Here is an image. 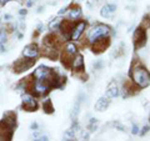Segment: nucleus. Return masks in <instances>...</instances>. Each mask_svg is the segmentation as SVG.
Listing matches in <instances>:
<instances>
[{"mask_svg":"<svg viewBox=\"0 0 150 141\" xmlns=\"http://www.w3.org/2000/svg\"><path fill=\"white\" fill-rule=\"evenodd\" d=\"M140 27H143V29H150V15L148 14V15H144V18H143V20H142V23H140V25H139Z\"/></svg>","mask_w":150,"mask_h":141,"instance_id":"nucleus-20","label":"nucleus"},{"mask_svg":"<svg viewBox=\"0 0 150 141\" xmlns=\"http://www.w3.org/2000/svg\"><path fill=\"white\" fill-rule=\"evenodd\" d=\"M43 6H39V8H38V13H41V11H43Z\"/></svg>","mask_w":150,"mask_h":141,"instance_id":"nucleus-34","label":"nucleus"},{"mask_svg":"<svg viewBox=\"0 0 150 141\" xmlns=\"http://www.w3.org/2000/svg\"><path fill=\"white\" fill-rule=\"evenodd\" d=\"M129 78L140 89H145L150 85V71L139 59L133 60V64L129 70Z\"/></svg>","mask_w":150,"mask_h":141,"instance_id":"nucleus-1","label":"nucleus"},{"mask_svg":"<svg viewBox=\"0 0 150 141\" xmlns=\"http://www.w3.org/2000/svg\"><path fill=\"white\" fill-rule=\"evenodd\" d=\"M86 26H88V23L84 21V20H79V21L75 23V25L73 26L71 34H70V40H73L74 43H76V41L81 37V35L84 34Z\"/></svg>","mask_w":150,"mask_h":141,"instance_id":"nucleus-5","label":"nucleus"},{"mask_svg":"<svg viewBox=\"0 0 150 141\" xmlns=\"http://www.w3.org/2000/svg\"><path fill=\"white\" fill-rule=\"evenodd\" d=\"M39 54H40V49L35 43L26 45L24 51H23V56L24 58H29V59H36L39 56Z\"/></svg>","mask_w":150,"mask_h":141,"instance_id":"nucleus-8","label":"nucleus"},{"mask_svg":"<svg viewBox=\"0 0 150 141\" xmlns=\"http://www.w3.org/2000/svg\"><path fill=\"white\" fill-rule=\"evenodd\" d=\"M115 11H116V5H114V4H105L100 9V15L103 18H111Z\"/></svg>","mask_w":150,"mask_h":141,"instance_id":"nucleus-13","label":"nucleus"},{"mask_svg":"<svg viewBox=\"0 0 150 141\" xmlns=\"http://www.w3.org/2000/svg\"><path fill=\"white\" fill-rule=\"evenodd\" d=\"M41 54L50 60H56L59 58V48H56V46L43 45V51H41Z\"/></svg>","mask_w":150,"mask_h":141,"instance_id":"nucleus-9","label":"nucleus"},{"mask_svg":"<svg viewBox=\"0 0 150 141\" xmlns=\"http://www.w3.org/2000/svg\"><path fill=\"white\" fill-rule=\"evenodd\" d=\"M74 137H75V131L70 128L67 133L64 134V139L65 140H74Z\"/></svg>","mask_w":150,"mask_h":141,"instance_id":"nucleus-21","label":"nucleus"},{"mask_svg":"<svg viewBox=\"0 0 150 141\" xmlns=\"http://www.w3.org/2000/svg\"><path fill=\"white\" fill-rule=\"evenodd\" d=\"M4 20H5V21L11 20V15H10V14H5V15H4Z\"/></svg>","mask_w":150,"mask_h":141,"instance_id":"nucleus-29","label":"nucleus"},{"mask_svg":"<svg viewBox=\"0 0 150 141\" xmlns=\"http://www.w3.org/2000/svg\"><path fill=\"white\" fill-rule=\"evenodd\" d=\"M71 68L74 70V73L85 71V64H84V58H83L81 54H76V55L74 56Z\"/></svg>","mask_w":150,"mask_h":141,"instance_id":"nucleus-10","label":"nucleus"},{"mask_svg":"<svg viewBox=\"0 0 150 141\" xmlns=\"http://www.w3.org/2000/svg\"><path fill=\"white\" fill-rule=\"evenodd\" d=\"M139 126L138 125H133V129H131V134L133 135H139Z\"/></svg>","mask_w":150,"mask_h":141,"instance_id":"nucleus-26","label":"nucleus"},{"mask_svg":"<svg viewBox=\"0 0 150 141\" xmlns=\"http://www.w3.org/2000/svg\"><path fill=\"white\" fill-rule=\"evenodd\" d=\"M4 123L8 124L9 126H11V128L15 129V126H16V115L14 114L13 111H8L5 115H4Z\"/></svg>","mask_w":150,"mask_h":141,"instance_id":"nucleus-15","label":"nucleus"},{"mask_svg":"<svg viewBox=\"0 0 150 141\" xmlns=\"http://www.w3.org/2000/svg\"><path fill=\"white\" fill-rule=\"evenodd\" d=\"M108 106H109V99L108 97H100L98 99V101L95 102V110L96 111H105L108 109Z\"/></svg>","mask_w":150,"mask_h":141,"instance_id":"nucleus-16","label":"nucleus"},{"mask_svg":"<svg viewBox=\"0 0 150 141\" xmlns=\"http://www.w3.org/2000/svg\"><path fill=\"white\" fill-rule=\"evenodd\" d=\"M43 110L45 114H53L54 112V105H53V101L50 99H46L45 102L43 104Z\"/></svg>","mask_w":150,"mask_h":141,"instance_id":"nucleus-18","label":"nucleus"},{"mask_svg":"<svg viewBox=\"0 0 150 141\" xmlns=\"http://www.w3.org/2000/svg\"><path fill=\"white\" fill-rule=\"evenodd\" d=\"M19 14H20V15H26V14H28V10H26V9H21V10L19 11Z\"/></svg>","mask_w":150,"mask_h":141,"instance_id":"nucleus-30","label":"nucleus"},{"mask_svg":"<svg viewBox=\"0 0 150 141\" xmlns=\"http://www.w3.org/2000/svg\"><path fill=\"white\" fill-rule=\"evenodd\" d=\"M149 130H150V125L144 126V128L139 131V135H140V136H145V134H148V133H149Z\"/></svg>","mask_w":150,"mask_h":141,"instance_id":"nucleus-25","label":"nucleus"},{"mask_svg":"<svg viewBox=\"0 0 150 141\" xmlns=\"http://www.w3.org/2000/svg\"><path fill=\"white\" fill-rule=\"evenodd\" d=\"M101 68H103V61H96L94 64V69L95 70H100Z\"/></svg>","mask_w":150,"mask_h":141,"instance_id":"nucleus-27","label":"nucleus"},{"mask_svg":"<svg viewBox=\"0 0 150 141\" xmlns=\"http://www.w3.org/2000/svg\"><path fill=\"white\" fill-rule=\"evenodd\" d=\"M120 94V89L118 86V84H116L115 80H112V81L108 85V89H106V92H105V97H108L110 100V99H115Z\"/></svg>","mask_w":150,"mask_h":141,"instance_id":"nucleus-11","label":"nucleus"},{"mask_svg":"<svg viewBox=\"0 0 150 141\" xmlns=\"http://www.w3.org/2000/svg\"><path fill=\"white\" fill-rule=\"evenodd\" d=\"M33 137H39V133L38 131L36 133H33Z\"/></svg>","mask_w":150,"mask_h":141,"instance_id":"nucleus-33","label":"nucleus"},{"mask_svg":"<svg viewBox=\"0 0 150 141\" xmlns=\"http://www.w3.org/2000/svg\"><path fill=\"white\" fill-rule=\"evenodd\" d=\"M148 41V35H146V30L143 29V27L138 26L134 31L133 35V43H134V48L135 50H140L143 49L145 45H146Z\"/></svg>","mask_w":150,"mask_h":141,"instance_id":"nucleus-3","label":"nucleus"},{"mask_svg":"<svg viewBox=\"0 0 150 141\" xmlns=\"http://www.w3.org/2000/svg\"><path fill=\"white\" fill-rule=\"evenodd\" d=\"M62 20H63L62 18H55L54 20H51V21H50V24H49V29H50L51 31L58 30V29H59L60 23H62Z\"/></svg>","mask_w":150,"mask_h":141,"instance_id":"nucleus-19","label":"nucleus"},{"mask_svg":"<svg viewBox=\"0 0 150 141\" xmlns=\"http://www.w3.org/2000/svg\"><path fill=\"white\" fill-rule=\"evenodd\" d=\"M43 24H39V25H38V32H41V31H43Z\"/></svg>","mask_w":150,"mask_h":141,"instance_id":"nucleus-31","label":"nucleus"},{"mask_svg":"<svg viewBox=\"0 0 150 141\" xmlns=\"http://www.w3.org/2000/svg\"><path fill=\"white\" fill-rule=\"evenodd\" d=\"M38 129V124L34 123V124H31V130H36Z\"/></svg>","mask_w":150,"mask_h":141,"instance_id":"nucleus-32","label":"nucleus"},{"mask_svg":"<svg viewBox=\"0 0 150 141\" xmlns=\"http://www.w3.org/2000/svg\"><path fill=\"white\" fill-rule=\"evenodd\" d=\"M96 1H98V0H96Z\"/></svg>","mask_w":150,"mask_h":141,"instance_id":"nucleus-35","label":"nucleus"},{"mask_svg":"<svg viewBox=\"0 0 150 141\" xmlns=\"http://www.w3.org/2000/svg\"><path fill=\"white\" fill-rule=\"evenodd\" d=\"M79 111H80V101H76V104H75V106H74V110H73V112H71V116H73V119H75V117L78 116V114H79Z\"/></svg>","mask_w":150,"mask_h":141,"instance_id":"nucleus-22","label":"nucleus"},{"mask_svg":"<svg viewBox=\"0 0 150 141\" xmlns=\"http://www.w3.org/2000/svg\"><path fill=\"white\" fill-rule=\"evenodd\" d=\"M110 32H111V30H110V27L108 25H105V24H96V25H94L93 27H90V29L88 30L86 39L91 45L94 41H96L98 39H100V37L110 35Z\"/></svg>","mask_w":150,"mask_h":141,"instance_id":"nucleus-2","label":"nucleus"},{"mask_svg":"<svg viewBox=\"0 0 150 141\" xmlns=\"http://www.w3.org/2000/svg\"><path fill=\"white\" fill-rule=\"evenodd\" d=\"M69 19L71 20H79L81 18V8L78 5V4H71L69 5Z\"/></svg>","mask_w":150,"mask_h":141,"instance_id":"nucleus-12","label":"nucleus"},{"mask_svg":"<svg viewBox=\"0 0 150 141\" xmlns=\"http://www.w3.org/2000/svg\"><path fill=\"white\" fill-rule=\"evenodd\" d=\"M78 50H79V48H78V45L75 44V43H68L67 45H65V53H68V54H70V55H73V56H75L78 54Z\"/></svg>","mask_w":150,"mask_h":141,"instance_id":"nucleus-17","label":"nucleus"},{"mask_svg":"<svg viewBox=\"0 0 150 141\" xmlns=\"http://www.w3.org/2000/svg\"><path fill=\"white\" fill-rule=\"evenodd\" d=\"M8 40V34L5 32V30H0V44L6 43Z\"/></svg>","mask_w":150,"mask_h":141,"instance_id":"nucleus-24","label":"nucleus"},{"mask_svg":"<svg viewBox=\"0 0 150 141\" xmlns=\"http://www.w3.org/2000/svg\"><path fill=\"white\" fill-rule=\"evenodd\" d=\"M73 59H74V56L68 54V53H65V51H63V53L60 54V60H62V64H63V66H65V69L71 68Z\"/></svg>","mask_w":150,"mask_h":141,"instance_id":"nucleus-14","label":"nucleus"},{"mask_svg":"<svg viewBox=\"0 0 150 141\" xmlns=\"http://www.w3.org/2000/svg\"><path fill=\"white\" fill-rule=\"evenodd\" d=\"M23 109L25 111H36L38 110V102L35 100L34 95H25L23 97Z\"/></svg>","mask_w":150,"mask_h":141,"instance_id":"nucleus-7","label":"nucleus"},{"mask_svg":"<svg viewBox=\"0 0 150 141\" xmlns=\"http://www.w3.org/2000/svg\"><path fill=\"white\" fill-rule=\"evenodd\" d=\"M69 10V6H64V8H62V10H59V15H63V14H65Z\"/></svg>","mask_w":150,"mask_h":141,"instance_id":"nucleus-28","label":"nucleus"},{"mask_svg":"<svg viewBox=\"0 0 150 141\" xmlns=\"http://www.w3.org/2000/svg\"><path fill=\"white\" fill-rule=\"evenodd\" d=\"M36 59H29V58H23V59H19L18 61L14 64V71L16 74H20V73H24L28 69H30L33 65L35 64Z\"/></svg>","mask_w":150,"mask_h":141,"instance_id":"nucleus-6","label":"nucleus"},{"mask_svg":"<svg viewBox=\"0 0 150 141\" xmlns=\"http://www.w3.org/2000/svg\"><path fill=\"white\" fill-rule=\"evenodd\" d=\"M111 44V39H110V35L108 36H103L100 39H98L96 41H94V43L90 45L91 48V51L95 55H99V54H103L106 49H109V46Z\"/></svg>","mask_w":150,"mask_h":141,"instance_id":"nucleus-4","label":"nucleus"},{"mask_svg":"<svg viewBox=\"0 0 150 141\" xmlns=\"http://www.w3.org/2000/svg\"><path fill=\"white\" fill-rule=\"evenodd\" d=\"M96 123L98 121L95 119H90V121H89V125H88V129L90 133H93V131L96 130Z\"/></svg>","mask_w":150,"mask_h":141,"instance_id":"nucleus-23","label":"nucleus"}]
</instances>
